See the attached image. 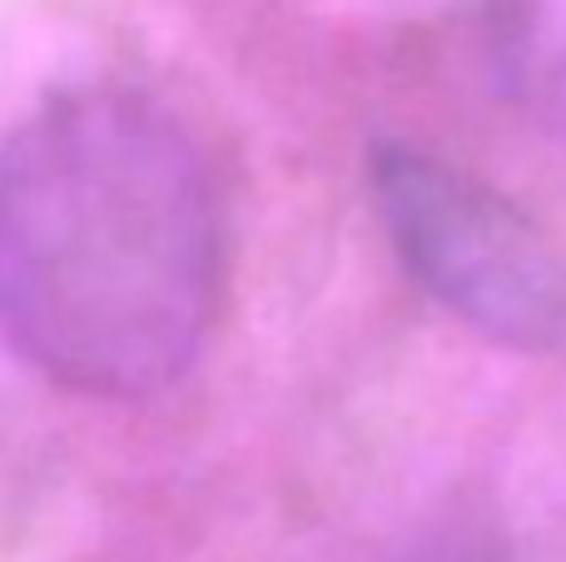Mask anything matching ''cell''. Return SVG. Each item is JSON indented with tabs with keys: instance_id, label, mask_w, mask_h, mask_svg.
Returning <instances> with one entry per match:
<instances>
[{
	"instance_id": "cell-3",
	"label": "cell",
	"mask_w": 566,
	"mask_h": 562,
	"mask_svg": "<svg viewBox=\"0 0 566 562\" xmlns=\"http://www.w3.org/2000/svg\"><path fill=\"white\" fill-rule=\"evenodd\" d=\"M492 50L512 95L566 139V0H492Z\"/></svg>"
},
{
	"instance_id": "cell-4",
	"label": "cell",
	"mask_w": 566,
	"mask_h": 562,
	"mask_svg": "<svg viewBox=\"0 0 566 562\" xmlns=\"http://www.w3.org/2000/svg\"><path fill=\"white\" fill-rule=\"evenodd\" d=\"M392 562H517V558H512L507 543L492 538L488 528L452 523V528H432V533H422L418 543H408Z\"/></svg>"
},
{
	"instance_id": "cell-1",
	"label": "cell",
	"mask_w": 566,
	"mask_h": 562,
	"mask_svg": "<svg viewBox=\"0 0 566 562\" xmlns=\"http://www.w3.org/2000/svg\"><path fill=\"white\" fill-rule=\"evenodd\" d=\"M224 199L145 90L70 85L0 139V339L65 394L155 398L224 309Z\"/></svg>"
},
{
	"instance_id": "cell-2",
	"label": "cell",
	"mask_w": 566,
	"mask_h": 562,
	"mask_svg": "<svg viewBox=\"0 0 566 562\" xmlns=\"http://www.w3.org/2000/svg\"><path fill=\"white\" fill-rule=\"evenodd\" d=\"M368 185L422 294L507 348L566 354V264L507 195L402 139L373 149Z\"/></svg>"
}]
</instances>
